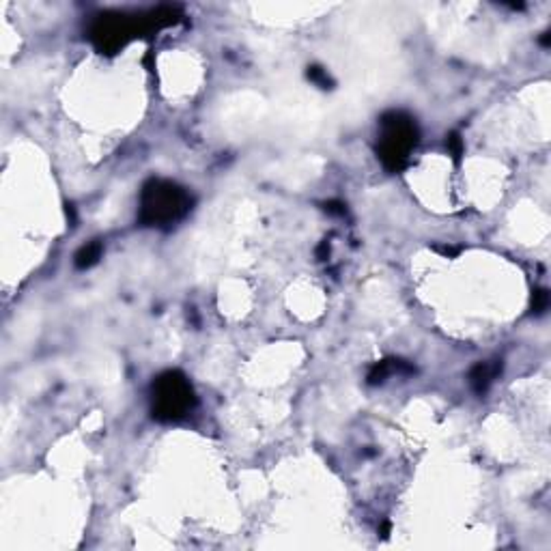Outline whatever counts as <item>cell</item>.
Returning a JSON list of instances; mask_svg holds the SVG:
<instances>
[{
	"label": "cell",
	"instance_id": "obj_3",
	"mask_svg": "<svg viewBox=\"0 0 551 551\" xmlns=\"http://www.w3.org/2000/svg\"><path fill=\"white\" fill-rule=\"evenodd\" d=\"M418 143V127L411 117L403 112H388L382 117V141H379V157L390 170L405 166L411 149Z\"/></svg>",
	"mask_w": 551,
	"mask_h": 551
},
{
	"label": "cell",
	"instance_id": "obj_1",
	"mask_svg": "<svg viewBox=\"0 0 551 551\" xmlns=\"http://www.w3.org/2000/svg\"><path fill=\"white\" fill-rule=\"evenodd\" d=\"M192 207L190 194L170 183L153 179L145 186L141 198V222L147 226H168L179 222Z\"/></svg>",
	"mask_w": 551,
	"mask_h": 551
},
{
	"label": "cell",
	"instance_id": "obj_7",
	"mask_svg": "<svg viewBox=\"0 0 551 551\" xmlns=\"http://www.w3.org/2000/svg\"><path fill=\"white\" fill-rule=\"evenodd\" d=\"M308 78L313 80L315 84H319L321 89H330V78H328V74L323 72L321 67H310V72H308Z\"/></svg>",
	"mask_w": 551,
	"mask_h": 551
},
{
	"label": "cell",
	"instance_id": "obj_10",
	"mask_svg": "<svg viewBox=\"0 0 551 551\" xmlns=\"http://www.w3.org/2000/svg\"><path fill=\"white\" fill-rule=\"evenodd\" d=\"M325 212H328V214H334V216H344V214H347L344 205H342V202H336V200L325 202Z\"/></svg>",
	"mask_w": 551,
	"mask_h": 551
},
{
	"label": "cell",
	"instance_id": "obj_4",
	"mask_svg": "<svg viewBox=\"0 0 551 551\" xmlns=\"http://www.w3.org/2000/svg\"><path fill=\"white\" fill-rule=\"evenodd\" d=\"M131 15L125 13H110V15H101V20L95 24L93 28V39L95 44L106 50L112 52L121 46L127 44L129 37H134V32L138 28L136 20H129Z\"/></svg>",
	"mask_w": 551,
	"mask_h": 551
},
{
	"label": "cell",
	"instance_id": "obj_6",
	"mask_svg": "<svg viewBox=\"0 0 551 551\" xmlns=\"http://www.w3.org/2000/svg\"><path fill=\"white\" fill-rule=\"evenodd\" d=\"M101 252H103V246L99 241H91L84 248H80V252L76 254V267L78 269H89L93 267L99 259H101Z\"/></svg>",
	"mask_w": 551,
	"mask_h": 551
},
{
	"label": "cell",
	"instance_id": "obj_8",
	"mask_svg": "<svg viewBox=\"0 0 551 551\" xmlns=\"http://www.w3.org/2000/svg\"><path fill=\"white\" fill-rule=\"evenodd\" d=\"M448 149H450V153L459 160L461 153H463V143H461V138L459 134H450V138H448Z\"/></svg>",
	"mask_w": 551,
	"mask_h": 551
},
{
	"label": "cell",
	"instance_id": "obj_5",
	"mask_svg": "<svg viewBox=\"0 0 551 551\" xmlns=\"http://www.w3.org/2000/svg\"><path fill=\"white\" fill-rule=\"evenodd\" d=\"M500 364L498 362H493V364H489V362H480V364H476L474 368H472V372H469V384H472V388H474V392L476 394H485L487 390H489V386L493 384V379H495V375L500 372Z\"/></svg>",
	"mask_w": 551,
	"mask_h": 551
},
{
	"label": "cell",
	"instance_id": "obj_2",
	"mask_svg": "<svg viewBox=\"0 0 551 551\" xmlns=\"http://www.w3.org/2000/svg\"><path fill=\"white\" fill-rule=\"evenodd\" d=\"M196 398L188 379L177 372L168 370L160 375L153 384V418L162 422H177L192 411Z\"/></svg>",
	"mask_w": 551,
	"mask_h": 551
},
{
	"label": "cell",
	"instance_id": "obj_9",
	"mask_svg": "<svg viewBox=\"0 0 551 551\" xmlns=\"http://www.w3.org/2000/svg\"><path fill=\"white\" fill-rule=\"evenodd\" d=\"M547 304H549V293L547 291L534 293V310H536V313H543V310L547 308Z\"/></svg>",
	"mask_w": 551,
	"mask_h": 551
}]
</instances>
